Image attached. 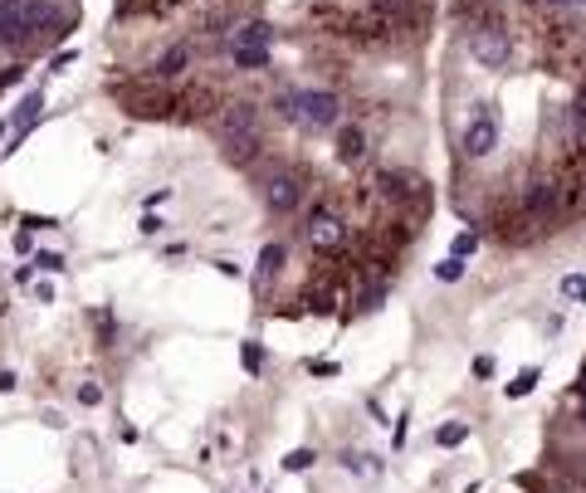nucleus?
Returning <instances> with one entry per match:
<instances>
[{
    "instance_id": "nucleus-1",
    "label": "nucleus",
    "mask_w": 586,
    "mask_h": 493,
    "mask_svg": "<svg viewBox=\"0 0 586 493\" xmlns=\"http://www.w3.org/2000/svg\"><path fill=\"white\" fill-rule=\"evenodd\" d=\"M494 147H498V112L494 103H474L469 108V122H464V157H494Z\"/></svg>"
},
{
    "instance_id": "nucleus-2",
    "label": "nucleus",
    "mask_w": 586,
    "mask_h": 493,
    "mask_svg": "<svg viewBox=\"0 0 586 493\" xmlns=\"http://www.w3.org/2000/svg\"><path fill=\"white\" fill-rule=\"evenodd\" d=\"M469 54H474L484 68H508L513 64V39H508V30H498V25H479V30L469 35Z\"/></svg>"
},
{
    "instance_id": "nucleus-3",
    "label": "nucleus",
    "mask_w": 586,
    "mask_h": 493,
    "mask_svg": "<svg viewBox=\"0 0 586 493\" xmlns=\"http://www.w3.org/2000/svg\"><path fill=\"white\" fill-rule=\"evenodd\" d=\"M337 118H342L337 93H327V89L298 93V122H304V128H333Z\"/></svg>"
},
{
    "instance_id": "nucleus-4",
    "label": "nucleus",
    "mask_w": 586,
    "mask_h": 493,
    "mask_svg": "<svg viewBox=\"0 0 586 493\" xmlns=\"http://www.w3.org/2000/svg\"><path fill=\"white\" fill-rule=\"evenodd\" d=\"M342 239H347V225H342V215H333V210H318V215L308 220V245L313 249H342Z\"/></svg>"
},
{
    "instance_id": "nucleus-5",
    "label": "nucleus",
    "mask_w": 586,
    "mask_h": 493,
    "mask_svg": "<svg viewBox=\"0 0 586 493\" xmlns=\"http://www.w3.org/2000/svg\"><path fill=\"white\" fill-rule=\"evenodd\" d=\"M264 201H269V210H274V215H289V210H298V201H304V186H298V176H274L264 186Z\"/></svg>"
},
{
    "instance_id": "nucleus-6",
    "label": "nucleus",
    "mask_w": 586,
    "mask_h": 493,
    "mask_svg": "<svg viewBox=\"0 0 586 493\" xmlns=\"http://www.w3.org/2000/svg\"><path fill=\"white\" fill-rule=\"evenodd\" d=\"M557 195H562V191H557V181L542 176V181H533V186L523 191V210L533 220H542V215H552V210H557Z\"/></svg>"
},
{
    "instance_id": "nucleus-7",
    "label": "nucleus",
    "mask_w": 586,
    "mask_h": 493,
    "mask_svg": "<svg viewBox=\"0 0 586 493\" xmlns=\"http://www.w3.org/2000/svg\"><path fill=\"white\" fill-rule=\"evenodd\" d=\"M254 132V108L250 103H230L220 112V142L225 137H250Z\"/></svg>"
},
{
    "instance_id": "nucleus-8",
    "label": "nucleus",
    "mask_w": 586,
    "mask_h": 493,
    "mask_svg": "<svg viewBox=\"0 0 586 493\" xmlns=\"http://www.w3.org/2000/svg\"><path fill=\"white\" fill-rule=\"evenodd\" d=\"M186 64H191V49H186V45H171V49L162 54V59L152 64V74H156V79H176Z\"/></svg>"
},
{
    "instance_id": "nucleus-9",
    "label": "nucleus",
    "mask_w": 586,
    "mask_h": 493,
    "mask_svg": "<svg viewBox=\"0 0 586 493\" xmlns=\"http://www.w3.org/2000/svg\"><path fill=\"white\" fill-rule=\"evenodd\" d=\"M230 59H235V68H264L269 64V45H230Z\"/></svg>"
},
{
    "instance_id": "nucleus-10",
    "label": "nucleus",
    "mask_w": 586,
    "mask_h": 493,
    "mask_svg": "<svg viewBox=\"0 0 586 493\" xmlns=\"http://www.w3.org/2000/svg\"><path fill=\"white\" fill-rule=\"evenodd\" d=\"M362 157H367V137L357 132V128H347V132L337 137V162L352 166V162H362Z\"/></svg>"
},
{
    "instance_id": "nucleus-11",
    "label": "nucleus",
    "mask_w": 586,
    "mask_h": 493,
    "mask_svg": "<svg viewBox=\"0 0 586 493\" xmlns=\"http://www.w3.org/2000/svg\"><path fill=\"white\" fill-rule=\"evenodd\" d=\"M283 269V245H264L260 249V274H254V284H269Z\"/></svg>"
},
{
    "instance_id": "nucleus-12",
    "label": "nucleus",
    "mask_w": 586,
    "mask_h": 493,
    "mask_svg": "<svg viewBox=\"0 0 586 493\" xmlns=\"http://www.w3.org/2000/svg\"><path fill=\"white\" fill-rule=\"evenodd\" d=\"M269 39H274V30H269L264 20H250V25H240V30H235L230 45H269Z\"/></svg>"
},
{
    "instance_id": "nucleus-13",
    "label": "nucleus",
    "mask_w": 586,
    "mask_h": 493,
    "mask_svg": "<svg viewBox=\"0 0 586 493\" xmlns=\"http://www.w3.org/2000/svg\"><path fill=\"white\" fill-rule=\"evenodd\" d=\"M254 147H260V137H225V157H230V162H250L254 157Z\"/></svg>"
},
{
    "instance_id": "nucleus-14",
    "label": "nucleus",
    "mask_w": 586,
    "mask_h": 493,
    "mask_svg": "<svg viewBox=\"0 0 586 493\" xmlns=\"http://www.w3.org/2000/svg\"><path fill=\"white\" fill-rule=\"evenodd\" d=\"M445 449H454V445H464L469 440V420H454V425H440V435H435Z\"/></svg>"
},
{
    "instance_id": "nucleus-15",
    "label": "nucleus",
    "mask_w": 586,
    "mask_h": 493,
    "mask_svg": "<svg viewBox=\"0 0 586 493\" xmlns=\"http://www.w3.org/2000/svg\"><path fill=\"white\" fill-rule=\"evenodd\" d=\"M435 278H440V284H460V278H464V259H440L435 264Z\"/></svg>"
},
{
    "instance_id": "nucleus-16",
    "label": "nucleus",
    "mask_w": 586,
    "mask_h": 493,
    "mask_svg": "<svg viewBox=\"0 0 586 493\" xmlns=\"http://www.w3.org/2000/svg\"><path fill=\"white\" fill-rule=\"evenodd\" d=\"M533 386H538V366H527V372H518V382H508V401H523Z\"/></svg>"
},
{
    "instance_id": "nucleus-17",
    "label": "nucleus",
    "mask_w": 586,
    "mask_h": 493,
    "mask_svg": "<svg viewBox=\"0 0 586 493\" xmlns=\"http://www.w3.org/2000/svg\"><path fill=\"white\" fill-rule=\"evenodd\" d=\"M562 299L586 303V274H567V278H562Z\"/></svg>"
},
{
    "instance_id": "nucleus-18",
    "label": "nucleus",
    "mask_w": 586,
    "mask_h": 493,
    "mask_svg": "<svg viewBox=\"0 0 586 493\" xmlns=\"http://www.w3.org/2000/svg\"><path fill=\"white\" fill-rule=\"evenodd\" d=\"M474 249H479V235H474V230H464V235H454L450 255H454V259H469V255H474Z\"/></svg>"
},
{
    "instance_id": "nucleus-19",
    "label": "nucleus",
    "mask_w": 586,
    "mask_h": 493,
    "mask_svg": "<svg viewBox=\"0 0 586 493\" xmlns=\"http://www.w3.org/2000/svg\"><path fill=\"white\" fill-rule=\"evenodd\" d=\"M313 459H318L313 449H293V455L283 459V469H289V474H304V469H313Z\"/></svg>"
},
{
    "instance_id": "nucleus-20",
    "label": "nucleus",
    "mask_w": 586,
    "mask_h": 493,
    "mask_svg": "<svg viewBox=\"0 0 586 493\" xmlns=\"http://www.w3.org/2000/svg\"><path fill=\"white\" fill-rule=\"evenodd\" d=\"M240 362H245V372H260V366H264V351L254 347V342H245V351H240Z\"/></svg>"
},
{
    "instance_id": "nucleus-21",
    "label": "nucleus",
    "mask_w": 586,
    "mask_h": 493,
    "mask_svg": "<svg viewBox=\"0 0 586 493\" xmlns=\"http://www.w3.org/2000/svg\"><path fill=\"white\" fill-rule=\"evenodd\" d=\"M35 264H39L45 274H59V269H64V255H35Z\"/></svg>"
},
{
    "instance_id": "nucleus-22",
    "label": "nucleus",
    "mask_w": 586,
    "mask_h": 493,
    "mask_svg": "<svg viewBox=\"0 0 586 493\" xmlns=\"http://www.w3.org/2000/svg\"><path fill=\"white\" fill-rule=\"evenodd\" d=\"M79 401H83V405H98V401H103V391L89 382V386H79Z\"/></svg>"
},
{
    "instance_id": "nucleus-23",
    "label": "nucleus",
    "mask_w": 586,
    "mask_h": 493,
    "mask_svg": "<svg viewBox=\"0 0 586 493\" xmlns=\"http://www.w3.org/2000/svg\"><path fill=\"white\" fill-rule=\"evenodd\" d=\"M381 299H386V293H381V288H371L367 299H362V313H377V308H381Z\"/></svg>"
},
{
    "instance_id": "nucleus-24",
    "label": "nucleus",
    "mask_w": 586,
    "mask_h": 493,
    "mask_svg": "<svg viewBox=\"0 0 586 493\" xmlns=\"http://www.w3.org/2000/svg\"><path fill=\"white\" fill-rule=\"evenodd\" d=\"M474 376H494V357H479L474 362Z\"/></svg>"
},
{
    "instance_id": "nucleus-25",
    "label": "nucleus",
    "mask_w": 586,
    "mask_h": 493,
    "mask_svg": "<svg viewBox=\"0 0 586 493\" xmlns=\"http://www.w3.org/2000/svg\"><path fill=\"white\" fill-rule=\"evenodd\" d=\"M577 396H586V366H581V376H577Z\"/></svg>"
},
{
    "instance_id": "nucleus-26",
    "label": "nucleus",
    "mask_w": 586,
    "mask_h": 493,
    "mask_svg": "<svg viewBox=\"0 0 586 493\" xmlns=\"http://www.w3.org/2000/svg\"><path fill=\"white\" fill-rule=\"evenodd\" d=\"M581 420H586V396H581Z\"/></svg>"
},
{
    "instance_id": "nucleus-27",
    "label": "nucleus",
    "mask_w": 586,
    "mask_h": 493,
    "mask_svg": "<svg viewBox=\"0 0 586 493\" xmlns=\"http://www.w3.org/2000/svg\"><path fill=\"white\" fill-rule=\"evenodd\" d=\"M567 5H586V0H567Z\"/></svg>"
}]
</instances>
